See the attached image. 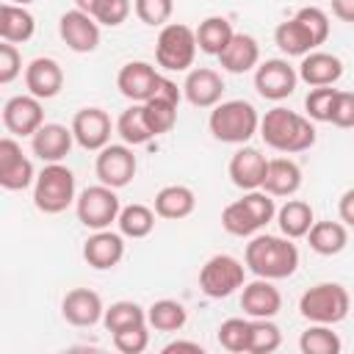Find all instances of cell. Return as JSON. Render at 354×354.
Here are the masks:
<instances>
[{
    "label": "cell",
    "mask_w": 354,
    "mask_h": 354,
    "mask_svg": "<svg viewBox=\"0 0 354 354\" xmlns=\"http://www.w3.org/2000/svg\"><path fill=\"white\" fill-rule=\"evenodd\" d=\"M243 263L254 277L263 279H288L299 268V249L293 238L285 235H252L243 252Z\"/></svg>",
    "instance_id": "cell-1"
},
{
    "label": "cell",
    "mask_w": 354,
    "mask_h": 354,
    "mask_svg": "<svg viewBox=\"0 0 354 354\" xmlns=\"http://www.w3.org/2000/svg\"><path fill=\"white\" fill-rule=\"evenodd\" d=\"M260 136H263L266 147L285 152V155L304 152L315 144V127H313L310 116H301L282 105H277V108L266 111V116H260Z\"/></svg>",
    "instance_id": "cell-2"
},
{
    "label": "cell",
    "mask_w": 354,
    "mask_h": 354,
    "mask_svg": "<svg viewBox=\"0 0 354 354\" xmlns=\"http://www.w3.org/2000/svg\"><path fill=\"white\" fill-rule=\"evenodd\" d=\"M207 127L221 144H246L260 130V113L246 100H227L210 111Z\"/></svg>",
    "instance_id": "cell-3"
},
{
    "label": "cell",
    "mask_w": 354,
    "mask_h": 354,
    "mask_svg": "<svg viewBox=\"0 0 354 354\" xmlns=\"http://www.w3.org/2000/svg\"><path fill=\"white\" fill-rule=\"evenodd\" d=\"M75 199H77V194H75L72 169H66L64 163H44V169L36 174V183H33L36 210L55 216V213H64Z\"/></svg>",
    "instance_id": "cell-4"
},
{
    "label": "cell",
    "mask_w": 354,
    "mask_h": 354,
    "mask_svg": "<svg viewBox=\"0 0 354 354\" xmlns=\"http://www.w3.org/2000/svg\"><path fill=\"white\" fill-rule=\"evenodd\" d=\"M351 310L348 290L337 282H318L307 288L299 299V313L310 324H340Z\"/></svg>",
    "instance_id": "cell-5"
},
{
    "label": "cell",
    "mask_w": 354,
    "mask_h": 354,
    "mask_svg": "<svg viewBox=\"0 0 354 354\" xmlns=\"http://www.w3.org/2000/svg\"><path fill=\"white\" fill-rule=\"evenodd\" d=\"M196 30L183 22H169L160 28L155 41V61L166 72H188L196 58Z\"/></svg>",
    "instance_id": "cell-6"
},
{
    "label": "cell",
    "mask_w": 354,
    "mask_h": 354,
    "mask_svg": "<svg viewBox=\"0 0 354 354\" xmlns=\"http://www.w3.org/2000/svg\"><path fill=\"white\" fill-rule=\"evenodd\" d=\"M75 213L86 230H108L122 213V202L116 196V188L102 185V183L83 188L75 199Z\"/></svg>",
    "instance_id": "cell-7"
},
{
    "label": "cell",
    "mask_w": 354,
    "mask_h": 354,
    "mask_svg": "<svg viewBox=\"0 0 354 354\" xmlns=\"http://www.w3.org/2000/svg\"><path fill=\"white\" fill-rule=\"evenodd\" d=\"M246 285V263L232 254H213L199 268V288L210 299H227Z\"/></svg>",
    "instance_id": "cell-8"
},
{
    "label": "cell",
    "mask_w": 354,
    "mask_h": 354,
    "mask_svg": "<svg viewBox=\"0 0 354 354\" xmlns=\"http://www.w3.org/2000/svg\"><path fill=\"white\" fill-rule=\"evenodd\" d=\"M136 169H138V160H136V152L130 144H108L97 152V160H94V171L100 177L102 185H111V188H124L133 183L136 177Z\"/></svg>",
    "instance_id": "cell-9"
},
{
    "label": "cell",
    "mask_w": 354,
    "mask_h": 354,
    "mask_svg": "<svg viewBox=\"0 0 354 354\" xmlns=\"http://www.w3.org/2000/svg\"><path fill=\"white\" fill-rule=\"evenodd\" d=\"M299 83V69L290 66L285 58H266L254 69V88L263 100L279 102L296 91Z\"/></svg>",
    "instance_id": "cell-10"
},
{
    "label": "cell",
    "mask_w": 354,
    "mask_h": 354,
    "mask_svg": "<svg viewBox=\"0 0 354 354\" xmlns=\"http://www.w3.org/2000/svg\"><path fill=\"white\" fill-rule=\"evenodd\" d=\"M36 183V171L30 158L22 152L14 136L0 138V185L6 191H25Z\"/></svg>",
    "instance_id": "cell-11"
},
{
    "label": "cell",
    "mask_w": 354,
    "mask_h": 354,
    "mask_svg": "<svg viewBox=\"0 0 354 354\" xmlns=\"http://www.w3.org/2000/svg\"><path fill=\"white\" fill-rule=\"evenodd\" d=\"M180 100H183V91L177 88V83L169 80V77H160L155 94L144 102V116H147V124L155 136H163L177 124Z\"/></svg>",
    "instance_id": "cell-12"
},
{
    "label": "cell",
    "mask_w": 354,
    "mask_h": 354,
    "mask_svg": "<svg viewBox=\"0 0 354 354\" xmlns=\"http://www.w3.org/2000/svg\"><path fill=\"white\" fill-rule=\"evenodd\" d=\"M58 33L72 53H94L100 47V22L80 8H69L61 14Z\"/></svg>",
    "instance_id": "cell-13"
},
{
    "label": "cell",
    "mask_w": 354,
    "mask_h": 354,
    "mask_svg": "<svg viewBox=\"0 0 354 354\" xmlns=\"http://www.w3.org/2000/svg\"><path fill=\"white\" fill-rule=\"evenodd\" d=\"M3 124L11 136H33L44 124L41 100L33 94H17L3 105Z\"/></svg>",
    "instance_id": "cell-14"
},
{
    "label": "cell",
    "mask_w": 354,
    "mask_h": 354,
    "mask_svg": "<svg viewBox=\"0 0 354 354\" xmlns=\"http://www.w3.org/2000/svg\"><path fill=\"white\" fill-rule=\"evenodd\" d=\"M160 77L163 75L152 64H147V61H127L119 69V75H116V88L130 102H147L155 94Z\"/></svg>",
    "instance_id": "cell-15"
},
{
    "label": "cell",
    "mask_w": 354,
    "mask_h": 354,
    "mask_svg": "<svg viewBox=\"0 0 354 354\" xmlns=\"http://www.w3.org/2000/svg\"><path fill=\"white\" fill-rule=\"evenodd\" d=\"M111 116L102 111V108H80L72 119V133H75V141L88 149V152H100L102 147L111 144Z\"/></svg>",
    "instance_id": "cell-16"
},
{
    "label": "cell",
    "mask_w": 354,
    "mask_h": 354,
    "mask_svg": "<svg viewBox=\"0 0 354 354\" xmlns=\"http://www.w3.org/2000/svg\"><path fill=\"white\" fill-rule=\"evenodd\" d=\"M75 144V133L66 124L58 122H44L33 136H30V149L41 163H61Z\"/></svg>",
    "instance_id": "cell-17"
},
{
    "label": "cell",
    "mask_w": 354,
    "mask_h": 354,
    "mask_svg": "<svg viewBox=\"0 0 354 354\" xmlns=\"http://www.w3.org/2000/svg\"><path fill=\"white\" fill-rule=\"evenodd\" d=\"M122 257H124V235L122 232L94 230V235H88L83 243V260L97 271L116 268L122 263Z\"/></svg>",
    "instance_id": "cell-18"
},
{
    "label": "cell",
    "mask_w": 354,
    "mask_h": 354,
    "mask_svg": "<svg viewBox=\"0 0 354 354\" xmlns=\"http://www.w3.org/2000/svg\"><path fill=\"white\" fill-rule=\"evenodd\" d=\"M224 94V80L216 69L210 66H196L188 69V77L183 83V97L194 108H216Z\"/></svg>",
    "instance_id": "cell-19"
},
{
    "label": "cell",
    "mask_w": 354,
    "mask_h": 354,
    "mask_svg": "<svg viewBox=\"0 0 354 354\" xmlns=\"http://www.w3.org/2000/svg\"><path fill=\"white\" fill-rule=\"evenodd\" d=\"M61 315L72 326H94L102 321L105 307L97 290L91 288H72L61 301Z\"/></svg>",
    "instance_id": "cell-20"
},
{
    "label": "cell",
    "mask_w": 354,
    "mask_h": 354,
    "mask_svg": "<svg viewBox=\"0 0 354 354\" xmlns=\"http://www.w3.org/2000/svg\"><path fill=\"white\" fill-rule=\"evenodd\" d=\"M25 86L28 94L39 97V100H53L58 97V91L64 88V69L55 58L39 55L25 66Z\"/></svg>",
    "instance_id": "cell-21"
},
{
    "label": "cell",
    "mask_w": 354,
    "mask_h": 354,
    "mask_svg": "<svg viewBox=\"0 0 354 354\" xmlns=\"http://www.w3.org/2000/svg\"><path fill=\"white\" fill-rule=\"evenodd\" d=\"M266 169H268V158H266L260 149H254V147H241V149L230 158V180H232V185L241 188V191L263 188Z\"/></svg>",
    "instance_id": "cell-22"
},
{
    "label": "cell",
    "mask_w": 354,
    "mask_h": 354,
    "mask_svg": "<svg viewBox=\"0 0 354 354\" xmlns=\"http://www.w3.org/2000/svg\"><path fill=\"white\" fill-rule=\"evenodd\" d=\"M241 310L249 318H274L282 310V296L274 288V279L257 277V279L246 282L243 293H241Z\"/></svg>",
    "instance_id": "cell-23"
},
{
    "label": "cell",
    "mask_w": 354,
    "mask_h": 354,
    "mask_svg": "<svg viewBox=\"0 0 354 354\" xmlns=\"http://www.w3.org/2000/svg\"><path fill=\"white\" fill-rule=\"evenodd\" d=\"M340 77H343V61L337 55H332V53L313 50L299 64V80H304L313 88H318V86H335Z\"/></svg>",
    "instance_id": "cell-24"
},
{
    "label": "cell",
    "mask_w": 354,
    "mask_h": 354,
    "mask_svg": "<svg viewBox=\"0 0 354 354\" xmlns=\"http://www.w3.org/2000/svg\"><path fill=\"white\" fill-rule=\"evenodd\" d=\"M218 64H221V69H227L232 75H243V72L257 69V64H260V44H257V39L249 36V33H235L230 39V44L221 50Z\"/></svg>",
    "instance_id": "cell-25"
},
{
    "label": "cell",
    "mask_w": 354,
    "mask_h": 354,
    "mask_svg": "<svg viewBox=\"0 0 354 354\" xmlns=\"http://www.w3.org/2000/svg\"><path fill=\"white\" fill-rule=\"evenodd\" d=\"M301 188V169L290 158H271L263 180V191L271 196H293Z\"/></svg>",
    "instance_id": "cell-26"
},
{
    "label": "cell",
    "mask_w": 354,
    "mask_h": 354,
    "mask_svg": "<svg viewBox=\"0 0 354 354\" xmlns=\"http://www.w3.org/2000/svg\"><path fill=\"white\" fill-rule=\"evenodd\" d=\"M36 33V19L25 6L17 3H3L0 6V39L11 41V44H22L30 41Z\"/></svg>",
    "instance_id": "cell-27"
},
{
    "label": "cell",
    "mask_w": 354,
    "mask_h": 354,
    "mask_svg": "<svg viewBox=\"0 0 354 354\" xmlns=\"http://www.w3.org/2000/svg\"><path fill=\"white\" fill-rule=\"evenodd\" d=\"M274 41L277 47L285 53V55H296V58H304L307 53H313L318 44L313 39V33L307 30V25L293 14L290 19L279 22L277 30H274Z\"/></svg>",
    "instance_id": "cell-28"
},
{
    "label": "cell",
    "mask_w": 354,
    "mask_h": 354,
    "mask_svg": "<svg viewBox=\"0 0 354 354\" xmlns=\"http://www.w3.org/2000/svg\"><path fill=\"white\" fill-rule=\"evenodd\" d=\"M194 207H196V194L188 185H163L155 194V213L160 218H169V221L185 218L194 213Z\"/></svg>",
    "instance_id": "cell-29"
},
{
    "label": "cell",
    "mask_w": 354,
    "mask_h": 354,
    "mask_svg": "<svg viewBox=\"0 0 354 354\" xmlns=\"http://www.w3.org/2000/svg\"><path fill=\"white\" fill-rule=\"evenodd\" d=\"M307 243L315 254H324V257H332V254H340L348 243V230L343 221H315L307 232Z\"/></svg>",
    "instance_id": "cell-30"
},
{
    "label": "cell",
    "mask_w": 354,
    "mask_h": 354,
    "mask_svg": "<svg viewBox=\"0 0 354 354\" xmlns=\"http://www.w3.org/2000/svg\"><path fill=\"white\" fill-rule=\"evenodd\" d=\"M277 224H279V232L285 238H307L310 227L315 224V216H313V207L310 202L304 199H288L279 210H277Z\"/></svg>",
    "instance_id": "cell-31"
},
{
    "label": "cell",
    "mask_w": 354,
    "mask_h": 354,
    "mask_svg": "<svg viewBox=\"0 0 354 354\" xmlns=\"http://www.w3.org/2000/svg\"><path fill=\"white\" fill-rule=\"evenodd\" d=\"M232 36H235L232 22L227 17H218V14L202 19L199 28H196V44H199V50L207 53V55H216V58L221 55V50L230 44Z\"/></svg>",
    "instance_id": "cell-32"
},
{
    "label": "cell",
    "mask_w": 354,
    "mask_h": 354,
    "mask_svg": "<svg viewBox=\"0 0 354 354\" xmlns=\"http://www.w3.org/2000/svg\"><path fill=\"white\" fill-rule=\"evenodd\" d=\"M116 133H119V138H122L124 144H130V147H141V144H147V141L155 138V133L149 130L147 116H144V102H133L130 108H124V111L119 113V119H116Z\"/></svg>",
    "instance_id": "cell-33"
},
{
    "label": "cell",
    "mask_w": 354,
    "mask_h": 354,
    "mask_svg": "<svg viewBox=\"0 0 354 354\" xmlns=\"http://www.w3.org/2000/svg\"><path fill=\"white\" fill-rule=\"evenodd\" d=\"M188 321V310L177 299H158L147 310V324L155 332H180Z\"/></svg>",
    "instance_id": "cell-34"
},
{
    "label": "cell",
    "mask_w": 354,
    "mask_h": 354,
    "mask_svg": "<svg viewBox=\"0 0 354 354\" xmlns=\"http://www.w3.org/2000/svg\"><path fill=\"white\" fill-rule=\"evenodd\" d=\"M221 227L235 238H252L263 230V224L254 218V213L243 199H235L221 210Z\"/></svg>",
    "instance_id": "cell-35"
},
{
    "label": "cell",
    "mask_w": 354,
    "mask_h": 354,
    "mask_svg": "<svg viewBox=\"0 0 354 354\" xmlns=\"http://www.w3.org/2000/svg\"><path fill=\"white\" fill-rule=\"evenodd\" d=\"M155 210L152 207H147V205H141V202H133V205H127V207H122V213H119V218H116V224H119V232L124 235V238H147L152 230H155Z\"/></svg>",
    "instance_id": "cell-36"
},
{
    "label": "cell",
    "mask_w": 354,
    "mask_h": 354,
    "mask_svg": "<svg viewBox=\"0 0 354 354\" xmlns=\"http://www.w3.org/2000/svg\"><path fill=\"white\" fill-rule=\"evenodd\" d=\"M147 324V310L136 301H113L111 307H105V315H102V326L113 335V332H122V329H130V326H141Z\"/></svg>",
    "instance_id": "cell-37"
},
{
    "label": "cell",
    "mask_w": 354,
    "mask_h": 354,
    "mask_svg": "<svg viewBox=\"0 0 354 354\" xmlns=\"http://www.w3.org/2000/svg\"><path fill=\"white\" fill-rule=\"evenodd\" d=\"M301 354H340L343 343L329 324H310L299 337Z\"/></svg>",
    "instance_id": "cell-38"
},
{
    "label": "cell",
    "mask_w": 354,
    "mask_h": 354,
    "mask_svg": "<svg viewBox=\"0 0 354 354\" xmlns=\"http://www.w3.org/2000/svg\"><path fill=\"white\" fill-rule=\"evenodd\" d=\"M249 340H252V321L246 318H227L218 326V343L232 354L249 351Z\"/></svg>",
    "instance_id": "cell-39"
},
{
    "label": "cell",
    "mask_w": 354,
    "mask_h": 354,
    "mask_svg": "<svg viewBox=\"0 0 354 354\" xmlns=\"http://www.w3.org/2000/svg\"><path fill=\"white\" fill-rule=\"evenodd\" d=\"M282 346V332L271 318H252L249 354H271Z\"/></svg>",
    "instance_id": "cell-40"
},
{
    "label": "cell",
    "mask_w": 354,
    "mask_h": 354,
    "mask_svg": "<svg viewBox=\"0 0 354 354\" xmlns=\"http://www.w3.org/2000/svg\"><path fill=\"white\" fill-rule=\"evenodd\" d=\"M133 11L144 25L163 28L169 25V17L174 14V0H136Z\"/></svg>",
    "instance_id": "cell-41"
},
{
    "label": "cell",
    "mask_w": 354,
    "mask_h": 354,
    "mask_svg": "<svg viewBox=\"0 0 354 354\" xmlns=\"http://www.w3.org/2000/svg\"><path fill=\"white\" fill-rule=\"evenodd\" d=\"M335 97H337V88H332V86H318V88H313V91L304 97V111H307V116H310L313 122H329Z\"/></svg>",
    "instance_id": "cell-42"
},
{
    "label": "cell",
    "mask_w": 354,
    "mask_h": 354,
    "mask_svg": "<svg viewBox=\"0 0 354 354\" xmlns=\"http://www.w3.org/2000/svg\"><path fill=\"white\" fill-rule=\"evenodd\" d=\"M130 0H97L91 8V17L105 28H119L130 17Z\"/></svg>",
    "instance_id": "cell-43"
},
{
    "label": "cell",
    "mask_w": 354,
    "mask_h": 354,
    "mask_svg": "<svg viewBox=\"0 0 354 354\" xmlns=\"http://www.w3.org/2000/svg\"><path fill=\"white\" fill-rule=\"evenodd\" d=\"M113 346H116V351H122V354H141V351L149 346L147 324L130 326V329H122V332H113Z\"/></svg>",
    "instance_id": "cell-44"
},
{
    "label": "cell",
    "mask_w": 354,
    "mask_h": 354,
    "mask_svg": "<svg viewBox=\"0 0 354 354\" xmlns=\"http://www.w3.org/2000/svg\"><path fill=\"white\" fill-rule=\"evenodd\" d=\"M296 17L307 25V30L313 33L315 44H324V41L329 39V17H326L324 8H318V6H304V8L296 11Z\"/></svg>",
    "instance_id": "cell-45"
},
{
    "label": "cell",
    "mask_w": 354,
    "mask_h": 354,
    "mask_svg": "<svg viewBox=\"0 0 354 354\" xmlns=\"http://www.w3.org/2000/svg\"><path fill=\"white\" fill-rule=\"evenodd\" d=\"M22 72V55L17 50V44L3 41L0 44V83L8 86L11 80H17Z\"/></svg>",
    "instance_id": "cell-46"
},
{
    "label": "cell",
    "mask_w": 354,
    "mask_h": 354,
    "mask_svg": "<svg viewBox=\"0 0 354 354\" xmlns=\"http://www.w3.org/2000/svg\"><path fill=\"white\" fill-rule=\"evenodd\" d=\"M329 122L335 127H354V91H337Z\"/></svg>",
    "instance_id": "cell-47"
},
{
    "label": "cell",
    "mask_w": 354,
    "mask_h": 354,
    "mask_svg": "<svg viewBox=\"0 0 354 354\" xmlns=\"http://www.w3.org/2000/svg\"><path fill=\"white\" fill-rule=\"evenodd\" d=\"M337 213H340V221H343L346 227H354V188H348V191L340 196Z\"/></svg>",
    "instance_id": "cell-48"
},
{
    "label": "cell",
    "mask_w": 354,
    "mask_h": 354,
    "mask_svg": "<svg viewBox=\"0 0 354 354\" xmlns=\"http://www.w3.org/2000/svg\"><path fill=\"white\" fill-rule=\"evenodd\" d=\"M174 351H194V354H202L205 348H202V343H196V340H171V343L163 346V354H174Z\"/></svg>",
    "instance_id": "cell-49"
},
{
    "label": "cell",
    "mask_w": 354,
    "mask_h": 354,
    "mask_svg": "<svg viewBox=\"0 0 354 354\" xmlns=\"http://www.w3.org/2000/svg\"><path fill=\"white\" fill-rule=\"evenodd\" d=\"M332 14L340 22H354V0H332Z\"/></svg>",
    "instance_id": "cell-50"
},
{
    "label": "cell",
    "mask_w": 354,
    "mask_h": 354,
    "mask_svg": "<svg viewBox=\"0 0 354 354\" xmlns=\"http://www.w3.org/2000/svg\"><path fill=\"white\" fill-rule=\"evenodd\" d=\"M94 3H97V0H75V8H80V11H86V14H91V8H94Z\"/></svg>",
    "instance_id": "cell-51"
},
{
    "label": "cell",
    "mask_w": 354,
    "mask_h": 354,
    "mask_svg": "<svg viewBox=\"0 0 354 354\" xmlns=\"http://www.w3.org/2000/svg\"><path fill=\"white\" fill-rule=\"evenodd\" d=\"M8 3H17V6H30V3H36V0H8Z\"/></svg>",
    "instance_id": "cell-52"
}]
</instances>
